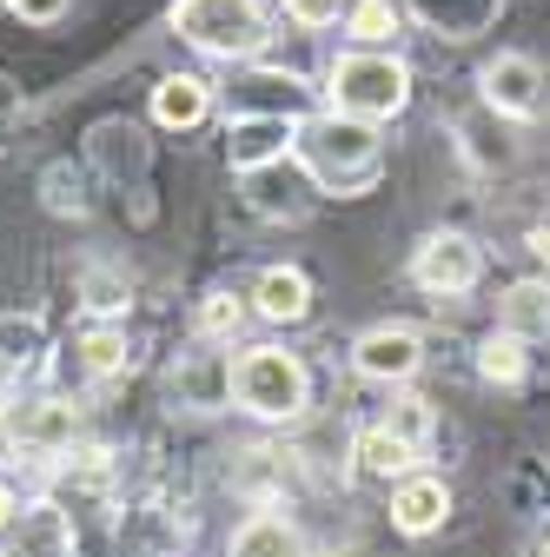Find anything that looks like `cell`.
Here are the masks:
<instances>
[{"instance_id": "30bf717a", "label": "cell", "mask_w": 550, "mask_h": 557, "mask_svg": "<svg viewBox=\"0 0 550 557\" xmlns=\"http://www.w3.org/2000/svg\"><path fill=\"white\" fill-rule=\"evenodd\" d=\"M445 518H451V492H445V478H418V471H404V478H398V492H391V524H398L404 537H432Z\"/></svg>"}, {"instance_id": "2e32d148", "label": "cell", "mask_w": 550, "mask_h": 557, "mask_svg": "<svg viewBox=\"0 0 550 557\" xmlns=\"http://www.w3.org/2000/svg\"><path fill=\"white\" fill-rule=\"evenodd\" d=\"M173 392L186 398V405H199V411H213V405H233V359H220V352H199L179 379H173Z\"/></svg>"}, {"instance_id": "d4e9b609", "label": "cell", "mask_w": 550, "mask_h": 557, "mask_svg": "<svg viewBox=\"0 0 550 557\" xmlns=\"http://www.w3.org/2000/svg\"><path fill=\"white\" fill-rule=\"evenodd\" d=\"M14 511H21V505H14V484L0 478V531H8V518H14Z\"/></svg>"}, {"instance_id": "5bb4252c", "label": "cell", "mask_w": 550, "mask_h": 557, "mask_svg": "<svg viewBox=\"0 0 550 557\" xmlns=\"http://www.w3.org/2000/svg\"><path fill=\"white\" fill-rule=\"evenodd\" d=\"M205 113H213V87H205L199 74H166L153 87V120L160 126H199Z\"/></svg>"}, {"instance_id": "52a82bcc", "label": "cell", "mask_w": 550, "mask_h": 557, "mask_svg": "<svg viewBox=\"0 0 550 557\" xmlns=\"http://www.w3.org/2000/svg\"><path fill=\"white\" fill-rule=\"evenodd\" d=\"M418 366H425V338L411 325H372L352 345V372L372 385H404V379H418Z\"/></svg>"}, {"instance_id": "44dd1931", "label": "cell", "mask_w": 550, "mask_h": 557, "mask_svg": "<svg viewBox=\"0 0 550 557\" xmlns=\"http://www.w3.org/2000/svg\"><path fill=\"white\" fill-rule=\"evenodd\" d=\"M239 325H246V299H233V293H213L199 306V338L226 345V338H239Z\"/></svg>"}, {"instance_id": "7a4b0ae2", "label": "cell", "mask_w": 550, "mask_h": 557, "mask_svg": "<svg viewBox=\"0 0 550 557\" xmlns=\"http://www.w3.org/2000/svg\"><path fill=\"white\" fill-rule=\"evenodd\" d=\"M279 0H179L173 27L186 47L213 53V60H252L259 47H272V27H279Z\"/></svg>"}, {"instance_id": "9c48e42d", "label": "cell", "mask_w": 550, "mask_h": 557, "mask_svg": "<svg viewBox=\"0 0 550 557\" xmlns=\"http://www.w3.org/2000/svg\"><path fill=\"white\" fill-rule=\"evenodd\" d=\"M8 432L14 445L53 458V451H74V432H80V405H66V398H27L14 418H8Z\"/></svg>"}, {"instance_id": "5b68a950", "label": "cell", "mask_w": 550, "mask_h": 557, "mask_svg": "<svg viewBox=\"0 0 550 557\" xmlns=\"http://www.w3.org/2000/svg\"><path fill=\"white\" fill-rule=\"evenodd\" d=\"M477 272H485V252L464 233H425L418 252H411V278H418V293H432V299H464L477 286Z\"/></svg>"}, {"instance_id": "6da1fadb", "label": "cell", "mask_w": 550, "mask_h": 557, "mask_svg": "<svg viewBox=\"0 0 550 557\" xmlns=\"http://www.w3.org/2000/svg\"><path fill=\"white\" fill-rule=\"evenodd\" d=\"M292 153H299V166H305V180H312L318 193H346V199H352V193H372V186H378V173H385V139H378V120L338 113V107H325V113L299 120Z\"/></svg>"}, {"instance_id": "7c38bea8", "label": "cell", "mask_w": 550, "mask_h": 557, "mask_svg": "<svg viewBox=\"0 0 550 557\" xmlns=\"http://www.w3.org/2000/svg\"><path fill=\"white\" fill-rule=\"evenodd\" d=\"M233 557H305V537L292 518L279 511H252L239 531H233Z\"/></svg>"}, {"instance_id": "d6986e66", "label": "cell", "mask_w": 550, "mask_h": 557, "mask_svg": "<svg viewBox=\"0 0 550 557\" xmlns=\"http://www.w3.org/2000/svg\"><path fill=\"white\" fill-rule=\"evenodd\" d=\"M398 27H404L398 0H352V8H346V34H352L359 47H391Z\"/></svg>"}, {"instance_id": "e0dca14e", "label": "cell", "mask_w": 550, "mask_h": 557, "mask_svg": "<svg viewBox=\"0 0 550 557\" xmlns=\"http://www.w3.org/2000/svg\"><path fill=\"white\" fill-rule=\"evenodd\" d=\"M530 338H517V332H491L485 345H477V379L485 385H524V372H530V352H524Z\"/></svg>"}, {"instance_id": "9a60e30c", "label": "cell", "mask_w": 550, "mask_h": 557, "mask_svg": "<svg viewBox=\"0 0 550 557\" xmlns=\"http://www.w3.org/2000/svg\"><path fill=\"white\" fill-rule=\"evenodd\" d=\"M352 458H359V471H365V478H404L411 465H418V445L398 438L391 425H372V432H359V438H352Z\"/></svg>"}, {"instance_id": "484cf974", "label": "cell", "mask_w": 550, "mask_h": 557, "mask_svg": "<svg viewBox=\"0 0 550 557\" xmlns=\"http://www.w3.org/2000/svg\"><path fill=\"white\" fill-rule=\"evenodd\" d=\"M530 252H537V259L550 265V226H537V233H530Z\"/></svg>"}, {"instance_id": "8fae6325", "label": "cell", "mask_w": 550, "mask_h": 557, "mask_svg": "<svg viewBox=\"0 0 550 557\" xmlns=\"http://www.w3.org/2000/svg\"><path fill=\"white\" fill-rule=\"evenodd\" d=\"M252 306H259V319H272V325H299V319L312 312V278H305L299 265H265L259 286H252Z\"/></svg>"}, {"instance_id": "cb8c5ba5", "label": "cell", "mask_w": 550, "mask_h": 557, "mask_svg": "<svg viewBox=\"0 0 550 557\" xmlns=\"http://www.w3.org/2000/svg\"><path fill=\"white\" fill-rule=\"evenodd\" d=\"M66 8H74V0H8V14H21L27 27H53V21H66Z\"/></svg>"}, {"instance_id": "3957f363", "label": "cell", "mask_w": 550, "mask_h": 557, "mask_svg": "<svg viewBox=\"0 0 550 557\" xmlns=\"http://www.w3.org/2000/svg\"><path fill=\"white\" fill-rule=\"evenodd\" d=\"M325 100L338 113H359V120H398L411 107V74H404V60L391 47H352V53H338L332 60V74H325Z\"/></svg>"}, {"instance_id": "ba28073f", "label": "cell", "mask_w": 550, "mask_h": 557, "mask_svg": "<svg viewBox=\"0 0 550 557\" xmlns=\"http://www.w3.org/2000/svg\"><path fill=\"white\" fill-rule=\"evenodd\" d=\"M292 133H299V120H286V113H239L226 126V160H233V173H252V166L286 160Z\"/></svg>"}, {"instance_id": "ffe728a7", "label": "cell", "mask_w": 550, "mask_h": 557, "mask_svg": "<svg viewBox=\"0 0 550 557\" xmlns=\"http://www.w3.org/2000/svg\"><path fill=\"white\" fill-rule=\"evenodd\" d=\"M40 352H47L40 319H0V366H34Z\"/></svg>"}, {"instance_id": "4fadbf2b", "label": "cell", "mask_w": 550, "mask_h": 557, "mask_svg": "<svg viewBox=\"0 0 550 557\" xmlns=\"http://www.w3.org/2000/svg\"><path fill=\"white\" fill-rule=\"evenodd\" d=\"M498 325L517 338H550V278H517L498 299Z\"/></svg>"}, {"instance_id": "603a6c76", "label": "cell", "mask_w": 550, "mask_h": 557, "mask_svg": "<svg viewBox=\"0 0 550 557\" xmlns=\"http://www.w3.org/2000/svg\"><path fill=\"white\" fill-rule=\"evenodd\" d=\"M286 8V21H299V27H332L338 14L352 8V0H279Z\"/></svg>"}, {"instance_id": "4316f807", "label": "cell", "mask_w": 550, "mask_h": 557, "mask_svg": "<svg viewBox=\"0 0 550 557\" xmlns=\"http://www.w3.org/2000/svg\"><path fill=\"white\" fill-rule=\"evenodd\" d=\"M543 557H550V531H543Z\"/></svg>"}, {"instance_id": "8992f818", "label": "cell", "mask_w": 550, "mask_h": 557, "mask_svg": "<svg viewBox=\"0 0 550 557\" xmlns=\"http://www.w3.org/2000/svg\"><path fill=\"white\" fill-rule=\"evenodd\" d=\"M477 87H485V113H498V120H537V113H543V66H537L530 53H498V60H485Z\"/></svg>"}, {"instance_id": "ac0fdd59", "label": "cell", "mask_w": 550, "mask_h": 557, "mask_svg": "<svg viewBox=\"0 0 550 557\" xmlns=\"http://www.w3.org/2000/svg\"><path fill=\"white\" fill-rule=\"evenodd\" d=\"M74 352H80V372H87V379H113V372H126V359H133V352H126V332L107 325V319L74 338Z\"/></svg>"}, {"instance_id": "277c9868", "label": "cell", "mask_w": 550, "mask_h": 557, "mask_svg": "<svg viewBox=\"0 0 550 557\" xmlns=\"http://www.w3.org/2000/svg\"><path fill=\"white\" fill-rule=\"evenodd\" d=\"M233 398L265 425H292V418L312 411V372L286 345H252V352L233 359Z\"/></svg>"}, {"instance_id": "7402d4cb", "label": "cell", "mask_w": 550, "mask_h": 557, "mask_svg": "<svg viewBox=\"0 0 550 557\" xmlns=\"http://www.w3.org/2000/svg\"><path fill=\"white\" fill-rule=\"evenodd\" d=\"M385 425H391L398 438H411V445H425V438H432V398H398V405L385 411Z\"/></svg>"}]
</instances>
